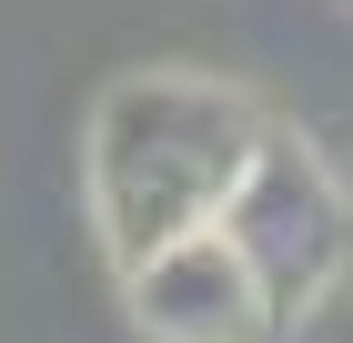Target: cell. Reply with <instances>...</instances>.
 Listing matches in <instances>:
<instances>
[{"label": "cell", "instance_id": "3", "mask_svg": "<svg viewBox=\"0 0 353 343\" xmlns=\"http://www.w3.org/2000/svg\"><path fill=\"white\" fill-rule=\"evenodd\" d=\"M121 283H132V323L152 343H272L283 333L272 303H263V283L243 273V253L212 222L152 242L141 263H121Z\"/></svg>", "mask_w": 353, "mask_h": 343}, {"label": "cell", "instance_id": "2", "mask_svg": "<svg viewBox=\"0 0 353 343\" xmlns=\"http://www.w3.org/2000/svg\"><path fill=\"white\" fill-rule=\"evenodd\" d=\"M212 233L243 253V273L272 303V323H303L353 273V192L323 172V152L303 132H272L263 121L243 182L222 192V212H212Z\"/></svg>", "mask_w": 353, "mask_h": 343}, {"label": "cell", "instance_id": "1", "mask_svg": "<svg viewBox=\"0 0 353 343\" xmlns=\"http://www.w3.org/2000/svg\"><path fill=\"white\" fill-rule=\"evenodd\" d=\"M263 111L232 81L202 71H132L91 111V212H101L111 263H141L152 242L202 233L222 192L243 182Z\"/></svg>", "mask_w": 353, "mask_h": 343}]
</instances>
